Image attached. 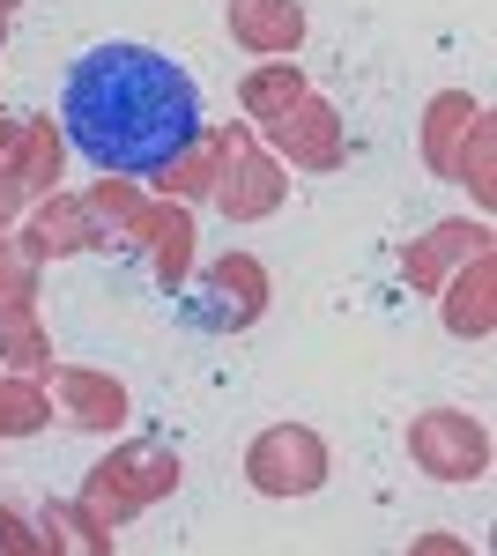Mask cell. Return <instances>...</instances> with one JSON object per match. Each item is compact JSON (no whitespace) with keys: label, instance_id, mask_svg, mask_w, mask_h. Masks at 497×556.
Segmentation results:
<instances>
[{"label":"cell","instance_id":"obj_1","mask_svg":"<svg viewBox=\"0 0 497 556\" xmlns=\"http://www.w3.org/2000/svg\"><path fill=\"white\" fill-rule=\"evenodd\" d=\"M60 127L75 156L112 178H157L201 141V83L134 38H104L60 83Z\"/></svg>","mask_w":497,"mask_h":556}]
</instances>
